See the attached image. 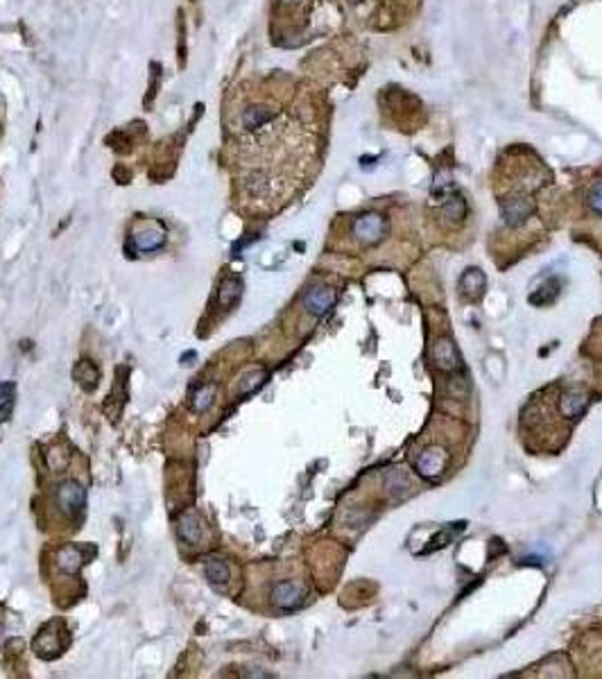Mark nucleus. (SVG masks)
<instances>
[{"mask_svg":"<svg viewBox=\"0 0 602 679\" xmlns=\"http://www.w3.org/2000/svg\"><path fill=\"white\" fill-rule=\"evenodd\" d=\"M446 467H448V453L440 444L426 446L421 453L414 455V471L419 473L424 480H431V482L440 480Z\"/></svg>","mask_w":602,"mask_h":679,"instance_id":"nucleus-1","label":"nucleus"},{"mask_svg":"<svg viewBox=\"0 0 602 679\" xmlns=\"http://www.w3.org/2000/svg\"><path fill=\"white\" fill-rule=\"evenodd\" d=\"M270 602L279 612H294L306 602V589L294 580H281L272 586Z\"/></svg>","mask_w":602,"mask_h":679,"instance_id":"nucleus-2","label":"nucleus"},{"mask_svg":"<svg viewBox=\"0 0 602 679\" xmlns=\"http://www.w3.org/2000/svg\"><path fill=\"white\" fill-rule=\"evenodd\" d=\"M387 234V220L381 213H365L353 222V236L362 245H379Z\"/></svg>","mask_w":602,"mask_h":679,"instance_id":"nucleus-3","label":"nucleus"},{"mask_svg":"<svg viewBox=\"0 0 602 679\" xmlns=\"http://www.w3.org/2000/svg\"><path fill=\"white\" fill-rule=\"evenodd\" d=\"M55 499H57V505H59L61 512L68 514V516H77L86 505V492H84V487H81L79 482L64 480L57 487Z\"/></svg>","mask_w":602,"mask_h":679,"instance_id":"nucleus-4","label":"nucleus"},{"mask_svg":"<svg viewBox=\"0 0 602 679\" xmlns=\"http://www.w3.org/2000/svg\"><path fill=\"white\" fill-rule=\"evenodd\" d=\"M535 213V202L525 197V195H516V197H507L501 199V218L505 220V225L509 227H521L532 218Z\"/></svg>","mask_w":602,"mask_h":679,"instance_id":"nucleus-5","label":"nucleus"},{"mask_svg":"<svg viewBox=\"0 0 602 679\" xmlns=\"http://www.w3.org/2000/svg\"><path fill=\"white\" fill-rule=\"evenodd\" d=\"M335 299H338V292L331 286H313L303 295V308L310 317H322L335 306Z\"/></svg>","mask_w":602,"mask_h":679,"instance_id":"nucleus-6","label":"nucleus"},{"mask_svg":"<svg viewBox=\"0 0 602 679\" xmlns=\"http://www.w3.org/2000/svg\"><path fill=\"white\" fill-rule=\"evenodd\" d=\"M431 358L435 367L444 374H451L460 367V353H457L451 338H437L431 347Z\"/></svg>","mask_w":602,"mask_h":679,"instance_id":"nucleus-7","label":"nucleus"},{"mask_svg":"<svg viewBox=\"0 0 602 679\" xmlns=\"http://www.w3.org/2000/svg\"><path fill=\"white\" fill-rule=\"evenodd\" d=\"M457 286H460V295L466 301H478L485 295V288H487V277L480 268H469L462 272L460 281H457Z\"/></svg>","mask_w":602,"mask_h":679,"instance_id":"nucleus-8","label":"nucleus"},{"mask_svg":"<svg viewBox=\"0 0 602 679\" xmlns=\"http://www.w3.org/2000/svg\"><path fill=\"white\" fill-rule=\"evenodd\" d=\"M589 401H591L589 392L580 390V388H570L559 397V410H562V414L568 419H580L587 412Z\"/></svg>","mask_w":602,"mask_h":679,"instance_id":"nucleus-9","label":"nucleus"},{"mask_svg":"<svg viewBox=\"0 0 602 679\" xmlns=\"http://www.w3.org/2000/svg\"><path fill=\"white\" fill-rule=\"evenodd\" d=\"M440 211L448 222H462L469 213V206L460 192H455V188H451L440 195Z\"/></svg>","mask_w":602,"mask_h":679,"instance_id":"nucleus-10","label":"nucleus"},{"mask_svg":"<svg viewBox=\"0 0 602 679\" xmlns=\"http://www.w3.org/2000/svg\"><path fill=\"white\" fill-rule=\"evenodd\" d=\"M163 242H166V231L163 229H157V227H150V229H143L138 231V234L131 236L129 240V249H134V251H157Z\"/></svg>","mask_w":602,"mask_h":679,"instance_id":"nucleus-11","label":"nucleus"},{"mask_svg":"<svg viewBox=\"0 0 602 679\" xmlns=\"http://www.w3.org/2000/svg\"><path fill=\"white\" fill-rule=\"evenodd\" d=\"M66 632L61 630L59 634L57 632H48L44 630L39 636H37V641H34V650L41 654V657H57L59 652H64V647H66Z\"/></svg>","mask_w":602,"mask_h":679,"instance_id":"nucleus-12","label":"nucleus"},{"mask_svg":"<svg viewBox=\"0 0 602 679\" xmlns=\"http://www.w3.org/2000/svg\"><path fill=\"white\" fill-rule=\"evenodd\" d=\"M385 489L394 499H401V496L407 494V489H412V482L407 478V473L401 469H392L390 473L385 475Z\"/></svg>","mask_w":602,"mask_h":679,"instance_id":"nucleus-13","label":"nucleus"},{"mask_svg":"<svg viewBox=\"0 0 602 679\" xmlns=\"http://www.w3.org/2000/svg\"><path fill=\"white\" fill-rule=\"evenodd\" d=\"M81 564H84V555L75 546H66V548H61L57 553V566L64 573H77L81 569Z\"/></svg>","mask_w":602,"mask_h":679,"instance_id":"nucleus-14","label":"nucleus"},{"mask_svg":"<svg viewBox=\"0 0 602 679\" xmlns=\"http://www.w3.org/2000/svg\"><path fill=\"white\" fill-rule=\"evenodd\" d=\"M73 376H75V381H77L84 390H96L100 374H98V369H96V364H93V362L81 360V362H77V364H75Z\"/></svg>","mask_w":602,"mask_h":679,"instance_id":"nucleus-15","label":"nucleus"},{"mask_svg":"<svg viewBox=\"0 0 602 679\" xmlns=\"http://www.w3.org/2000/svg\"><path fill=\"white\" fill-rule=\"evenodd\" d=\"M179 536L186 543H197L202 539V525L195 514H183L179 519Z\"/></svg>","mask_w":602,"mask_h":679,"instance_id":"nucleus-16","label":"nucleus"},{"mask_svg":"<svg viewBox=\"0 0 602 679\" xmlns=\"http://www.w3.org/2000/svg\"><path fill=\"white\" fill-rule=\"evenodd\" d=\"M240 292H242V283L238 279H224L218 290V303L222 308H229L240 297Z\"/></svg>","mask_w":602,"mask_h":679,"instance_id":"nucleus-17","label":"nucleus"},{"mask_svg":"<svg viewBox=\"0 0 602 679\" xmlns=\"http://www.w3.org/2000/svg\"><path fill=\"white\" fill-rule=\"evenodd\" d=\"M204 575H207V580L211 584H227L229 582V566L224 564L222 560H216V557H211V560L204 564Z\"/></svg>","mask_w":602,"mask_h":679,"instance_id":"nucleus-18","label":"nucleus"},{"mask_svg":"<svg viewBox=\"0 0 602 679\" xmlns=\"http://www.w3.org/2000/svg\"><path fill=\"white\" fill-rule=\"evenodd\" d=\"M272 118H274V111L265 109V107H251L242 114V123L247 129H259L261 125L270 123Z\"/></svg>","mask_w":602,"mask_h":679,"instance_id":"nucleus-19","label":"nucleus"},{"mask_svg":"<svg viewBox=\"0 0 602 679\" xmlns=\"http://www.w3.org/2000/svg\"><path fill=\"white\" fill-rule=\"evenodd\" d=\"M213 401H216V388H213V385H202V388H197V392L192 394V408H195L197 412L209 410Z\"/></svg>","mask_w":602,"mask_h":679,"instance_id":"nucleus-20","label":"nucleus"},{"mask_svg":"<svg viewBox=\"0 0 602 679\" xmlns=\"http://www.w3.org/2000/svg\"><path fill=\"white\" fill-rule=\"evenodd\" d=\"M265 378H268V374H265V371H254V374H249V376L244 378V383L240 385V394H249L254 390H259L261 385L265 383Z\"/></svg>","mask_w":602,"mask_h":679,"instance_id":"nucleus-21","label":"nucleus"},{"mask_svg":"<svg viewBox=\"0 0 602 679\" xmlns=\"http://www.w3.org/2000/svg\"><path fill=\"white\" fill-rule=\"evenodd\" d=\"M589 206L594 209L598 216H602V179H598L589 190Z\"/></svg>","mask_w":602,"mask_h":679,"instance_id":"nucleus-22","label":"nucleus"},{"mask_svg":"<svg viewBox=\"0 0 602 679\" xmlns=\"http://www.w3.org/2000/svg\"><path fill=\"white\" fill-rule=\"evenodd\" d=\"M462 530V525H460V528H446L442 534H437L435 536V539H433V546H431V548H428V551H435V548H444V546H448V543H451V539H453V536H455V532H460Z\"/></svg>","mask_w":602,"mask_h":679,"instance_id":"nucleus-23","label":"nucleus"},{"mask_svg":"<svg viewBox=\"0 0 602 679\" xmlns=\"http://www.w3.org/2000/svg\"><path fill=\"white\" fill-rule=\"evenodd\" d=\"M14 392H16V385L14 383H0V403L12 401Z\"/></svg>","mask_w":602,"mask_h":679,"instance_id":"nucleus-24","label":"nucleus"},{"mask_svg":"<svg viewBox=\"0 0 602 679\" xmlns=\"http://www.w3.org/2000/svg\"><path fill=\"white\" fill-rule=\"evenodd\" d=\"M12 401H5V403H0V423L7 421L9 419V414H12Z\"/></svg>","mask_w":602,"mask_h":679,"instance_id":"nucleus-25","label":"nucleus"},{"mask_svg":"<svg viewBox=\"0 0 602 679\" xmlns=\"http://www.w3.org/2000/svg\"><path fill=\"white\" fill-rule=\"evenodd\" d=\"M285 3H299V0H285Z\"/></svg>","mask_w":602,"mask_h":679,"instance_id":"nucleus-26","label":"nucleus"}]
</instances>
